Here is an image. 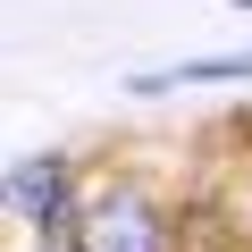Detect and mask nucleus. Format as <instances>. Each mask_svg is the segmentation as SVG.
<instances>
[{"label":"nucleus","mask_w":252,"mask_h":252,"mask_svg":"<svg viewBox=\"0 0 252 252\" xmlns=\"http://www.w3.org/2000/svg\"><path fill=\"white\" fill-rule=\"evenodd\" d=\"M84 252H160V219L143 193H109L84 219Z\"/></svg>","instance_id":"f257e3e1"},{"label":"nucleus","mask_w":252,"mask_h":252,"mask_svg":"<svg viewBox=\"0 0 252 252\" xmlns=\"http://www.w3.org/2000/svg\"><path fill=\"white\" fill-rule=\"evenodd\" d=\"M244 9H252V0H244Z\"/></svg>","instance_id":"20e7f679"},{"label":"nucleus","mask_w":252,"mask_h":252,"mask_svg":"<svg viewBox=\"0 0 252 252\" xmlns=\"http://www.w3.org/2000/svg\"><path fill=\"white\" fill-rule=\"evenodd\" d=\"M202 76H252V51H227V59H185L177 76H143V93H160V84H202Z\"/></svg>","instance_id":"7ed1b4c3"},{"label":"nucleus","mask_w":252,"mask_h":252,"mask_svg":"<svg viewBox=\"0 0 252 252\" xmlns=\"http://www.w3.org/2000/svg\"><path fill=\"white\" fill-rule=\"evenodd\" d=\"M17 202H26L34 227H59V219H67V177H59L51 160H26V168H17Z\"/></svg>","instance_id":"f03ea898"}]
</instances>
